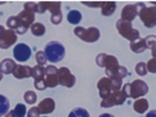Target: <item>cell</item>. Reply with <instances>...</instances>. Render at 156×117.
Listing matches in <instances>:
<instances>
[{
  "label": "cell",
  "instance_id": "obj_37",
  "mask_svg": "<svg viewBox=\"0 0 156 117\" xmlns=\"http://www.w3.org/2000/svg\"><path fill=\"white\" fill-rule=\"evenodd\" d=\"M99 117H115V116L111 115V113H102V115H100Z\"/></svg>",
  "mask_w": 156,
  "mask_h": 117
},
{
  "label": "cell",
  "instance_id": "obj_19",
  "mask_svg": "<svg viewBox=\"0 0 156 117\" xmlns=\"http://www.w3.org/2000/svg\"><path fill=\"white\" fill-rule=\"evenodd\" d=\"M130 50L135 54H142L145 50H147L146 43H145V39H137L136 41L130 43Z\"/></svg>",
  "mask_w": 156,
  "mask_h": 117
},
{
  "label": "cell",
  "instance_id": "obj_3",
  "mask_svg": "<svg viewBox=\"0 0 156 117\" xmlns=\"http://www.w3.org/2000/svg\"><path fill=\"white\" fill-rule=\"evenodd\" d=\"M121 91L126 95V97H131V98L137 100L149 92V86L142 80H134L133 82L122 85Z\"/></svg>",
  "mask_w": 156,
  "mask_h": 117
},
{
  "label": "cell",
  "instance_id": "obj_31",
  "mask_svg": "<svg viewBox=\"0 0 156 117\" xmlns=\"http://www.w3.org/2000/svg\"><path fill=\"white\" fill-rule=\"evenodd\" d=\"M145 43H146V46H147V49H151V51H152V57H155V43H156V39H155V36H149V37H146L145 39Z\"/></svg>",
  "mask_w": 156,
  "mask_h": 117
},
{
  "label": "cell",
  "instance_id": "obj_38",
  "mask_svg": "<svg viewBox=\"0 0 156 117\" xmlns=\"http://www.w3.org/2000/svg\"><path fill=\"white\" fill-rule=\"evenodd\" d=\"M4 30H5V29H4V26H3V25H0V34H2Z\"/></svg>",
  "mask_w": 156,
  "mask_h": 117
},
{
  "label": "cell",
  "instance_id": "obj_9",
  "mask_svg": "<svg viewBox=\"0 0 156 117\" xmlns=\"http://www.w3.org/2000/svg\"><path fill=\"white\" fill-rule=\"evenodd\" d=\"M126 95L122 92L121 90L119 91H112V92L101 100V103L100 106L102 108H109V107H112V106H120V105H124V102L126 101Z\"/></svg>",
  "mask_w": 156,
  "mask_h": 117
},
{
  "label": "cell",
  "instance_id": "obj_12",
  "mask_svg": "<svg viewBox=\"0 0 156 117\" xmlns=\"http://www.w3.org/2000/svg\"><path fill=\"white\" fill-rule=\"evenodd\" d=\"M18 41V35L12 30L5 29L0 34V49H9Z\"/></svg>",
  "mask_w": 156,
  "mask_h": 117
},
{
  "label": "cell",
  "instance_id": "obj_23",
  "mask_svg": "<svg viewBox=\"0 0 156 117\" xmlns=\"http://www.w3.org/2000/svg\"><path fill=\"white\" fill-rule=\"evenodd\" d=\"M31 77L35 81L44 80V77H45V66H39V65H36V66L31 67Z\"/></svg>",
  "mask_w": 156,
  "mask_h": 117
},
{
  "label": "cell",
  "instance_id": "obj_1",
  "mask_svg": "<svg viewBox=\"0 0 156 117\" xmlns=\"http://www.w3.org/2000/svg\"><path fill=\"white\" fill-rule=\"evenodd\" d=\"M96 64L98 66L105 69L106 77H118V79H124L129 75V71L125 66L119 65V61L115 56L108 55V54H99L96 56Z\"/></svg>",
  "mask_w": 156,
  "mask_h": 117
},
{
  "label": "cell",
  "instance_id": "obj_8",
  "mask_svg": "<svg viewBox=\"0 0 156 117\" xmlns=\"http://www.w3.org/2000/svg\"><path fill=\"white\" fill-rule=\"evenodd\" d=\"M74 34L85 43H96L100 39V30L95 26L91 28L76 26L74 29Z\"/></svg>",
  "mask_w": 156,
  "mask_h": 117
},
{
  "label": "cell",
  "instance_id": "obj_33",
  "mask_svg": "<svg viewBox=\"0 0 156 117\" xmlns=\"http://www.w3.org/2000/svg\"><path fill=\"white\" fill-rule=\"evenodd\" d=\"M27 116L28 117H40V112H39V110H37V107H31L28 112H27Z\"/></svg>",
  "mask_w": 156,
  "mask_h": 117
},
{
  "label": "cell",
  "instance_id": "obj_24",
  "mask_svg": "<svg viewBox=\"0 0 156 117\" xmlns=\"http://www.w3.org/2000/svg\"><path fill=\"white\" fill-rule=\"evenodd\" d=\"M30 31L34 36H43L46 31V28H45V25H43L41 22H35L30 26Z\"/></svg>",
  "mask_w": 156,
  "mask_h": 117
},
{
  "label": "cell",
  "instance_id": "obj_18",
  "mask_svg": "<svg viewBox=\"0 0 156 117\" xmlns=\"http://www.w3.org/2000/svg\"><path fill=\"white\" fill-rule=\"evenodd\" d=\"M16 66V62L12 59H4L2 62H0V72L8 75V74H12Z\"/></svg>",
  "mask_w": 156,
  "mask_h": 117
},
{
  "label": "cell",
  "instance_id": "obj_21",
  "mask_svg": "<svg viewBox=\"0 0 156 117\" xmlns=\"http://www.w3.org/2000/svg\"><path fill=\"white\" fill-rule=\"evenodd\" d=\"M100 8H101V15L110 16L116 10V3L115 2H102Z\"/></svg>",
  "mask_w": 156,
  "mask_h": 117
},
{
  "label": "cell",
  "instance_id": "obj_7",
  "mask_svg": "<svg viewBox=\"0 0 156 117\" xmlns=\"http://www.w3.org/2000/svg\"><path fill=\"white\" fill-rule=\"evenodd\" d=\"M137 16L144 22L146 28H155V25H156V8H155V5L145 6V4L141 3L140 8H139Z\"/></svg>",
  "mask_w": 156,
  "mask_h": 117
},
{
  "label": "cell",
  "instance_id": "obj_27",
  "mask_svg": "<svg viewBox=\"0 0 156 117\" xmlns=\"http://www.w3.org/2000/svg\"><path fill=\"white\" fill-rule=\"evenodd\" d=\"M68 117H90V115H89L87 110H85L83 107H76L69 113Z\"/></svg>",
  "mask_w": 156,
  "mask_h": 117
},
{
  "label": "cell",
  "instance_id": "obj_36",
  "mask_svg": "<svg viewBox=\"0 0 156 117\" xmlns=\"http://www.w3.org/2000/svg\"><path fill=\"white\" fill-rule=\"evenodd\" d=\"M146 117H156V111H155V110L149 111V113L146 115Z\"/></svg>",
  "mask_w": 156,
  "mask_h": 117
},
{
  "label": "cell",
  "instance_id": "obj_25",
  "mask_svg": "<svg viewBox=\"0 0 156 117\" xmlns=\"http://www.w3.org/2000/svg\"><path fill=\"white\" fill-rule=\"evenodd\" d=\"M81 12L79 10H70L68 12V21L73 25H77L81 21Z\"/></svg>",
  "mask_w": 156,
  "mask_h": 117
},
{
  "label": "cell",
  "instance_id": "obj_5",
  "mask_svg": "<svg viewBox=\"0 0 156 117\" xmlns=\"http://www.w3.org/2000/svg\"><path fill=\"white\" fill-rule=\"evenodd\" d=\"M35 14H36V3H25L24 9L16 15L19 22L21 24V26L25 29H30V26L34 24L35 20Z\"/></svg>",
  "mask_w": 156,
  "mask_h": 117
},
{
  "label": "cell",
  "instance_id": "obj_35",
  "mask_svg": "<svg viewBox=\"0 0 156 117\" xmlns=\"http://www.w3.org/2000/svg\"><path fill=\"white\" fill-rule=\"evenodd\" d=\"M102 2H83L84 5L90 6V8H100Z\"/></svg>",
  "mask_w": 156,
  "mask_h": 117
},
{
  "label": "cell",
  "instance_id": "obj_2",
  "mask_svg": "<svg viewBox=\"0 0 156 117\" xmlns=\"http://www.w3.org/2000/svg\"><path fill=\"white\" fill-rule=\"evenodd\" d=\"M48 10L51 12L50 21L54 25H59L62 20L61 3L60 2H40V3H36V12L37 14H44V12L48 11Z\"/></svg>",
  "mask_w": 156,
  "mask_h": 117
},
{
  "label": "cell",
  "instance_id": "obj_22",
  "mask_svg": "<svg viewBox=\"0 0 156 117\" xmlns=\"http://www.w3.org/2000/svg\"><path fill=\"white\" fill-rule=\"evenodd\" d=\"M149 108V101L146 98H137L134 102V110L137 113H145Z\"/></svg>",
  "mask_w": 156,
  "mask_h": 117
},
{
  "label": "cell",
  "instance_id": "obj_39",
  "mask_svg": "<svg viewBox=\"0 0 156 117\" xmlns=\"http://www.w3.org/2000/svg\"><path fill=\"white\" fill-rule=\"evenodd\" d=\"M2 79H3V74L0 72V81H2Z\"/></svg>",
  "mask_w": 156,
  "mask_h": 117
},
{
  "label": "cell",
  "instance_id": "obj_28",
  "mask_svg": "<svg viewBox=\"0 0 156 117\" xmlns=\"http://www.w3.org/2000/svg\"><path fill=\"white\" fill-rule=\"evenodd\" d=\"M37 100V95L34 92V91H27L24 94V101L28 103V105H34Z\"/></svg>",
  "mask_w": 156,
  "mask_h": 117
},
{
  "label": "cell",
  "instance_id": "obj_30",
  "mask_svg": "<svg viewBox=\"0 0 156 117\" xmlns=\"http://www.w3.org/2000/svg\"><path fill=\"white\" fill-rule=\"evenodd\" d=\"M135 71L139 76H145L147 74V69H146V64L145 62H139L135 66Z\"/></svg>",
  "mask_w": 156,
  "mask_h": 117
},
{
  "label": "cell",
  "instance_id": "obj_40",
  "mask_svg": "<svg viewBox=\"0 0 156 117\" xmlns=\"http://www.w3.org/2000/svg\"><path fill=\"white\" fill-rule=\"evenodd\" d=\"M40 117H48V116H40Z\"/></svg>",
  "mask_w": 156,
  "mask_h": 117
},
{
  "label": "cell",
  "instance_id": "obj_26",
  "mask_svg": "<svg viewBox=\"0 0 156 117\" xmlns=\"http://www.w3.org/2000/svg\"><path fill=\"white\" fill-rule=\"evenodd\" d=\"M10 108V102L8 100V97H5L4 95H0V117H4Z\"/></svg>",
  "mask_w": 156,
  "mask_h": 117
},
{
  "label": "cell",
  "instance_id": "obj_32",
  "mask_svg": "<svg viewBox=\"0 0 156 117\" xmlns=\"http://www.w3.org/2000/svg\"><path fill=\"white\" fill-rule=\"evenodd\" d=\"M146 69H147V72H151V74L156 72V57H151L149 60V62L146 64Z\"/></svg>",
  "mask_w": 156,
  "mask_h": 117
},
{
  "label": "cell",
  "instance_id": "obj_4",
  "mask_svg": "<svg viewBox=\"0 0 156 117\" xmlns=\"http://www.w3.org/2000/svg\"><path fill=\"white\" fill-rule=\"evenodd\" d=\"M44 54L49 62L55 64L65 57V47L60 41H50L45 46Z\"/></svg>",
  "mask_w": 156,
  "mask_h": 117
},
{
  "label": "cell",
  "instance_id": "obj_13",
  "mask_svg": "<svg viewBox=\"0 0 156 117\" xmlns=\"http://www.w3.org/2000/svg\"><path fill=\"white\" fill-rule=\"evenodd\" d=\"M44 81L46 84V87H51V88H54L59 85L58 84V69L55 67V65H48L45 67Z\"/></svg>",
  "mask_w": 156,
  "mask_h": 117
},
{
  "label": "cell",
  "instance_id": "obj_20",
  "mask_svg": "<svg viewBox=\"0 0 156 117\" xmlns=\"http://www.w3.org/2000/svg\"><path fill=\"white\" fill-rule=\"evenodd\" d=\"M27 112H28L27 106H25L24 103H18L15 108L9 111L4 117H25L27 116Z\"/></svg>",
  "mask_w": 156,
  "mask_h": 117
},
{
  "label": "cell",
  "instance_id": "obj_17",
  "mask_svg": "<svg viewBox=\"0 0 156 117\" xmlns=\"http://www.w3.org/2000/svg\"><path fill=\"white\" fill-rule=\"evenodd\" d=\"M12 75H14L15 79H19V80H23V79H29L31 77V67L30 66H27V65H18L12 71Z\"/></svg>",
  "mask_w": 156,
  "mask_h": 117
},
{
  "label": "cell",
  "instance_id": "obj_6",
  "mask_svg": "<svg viewBox=\"0 0 156 117\" xmlns=\"http://www.w3.org/2000/svg\"><path fill=\"white\" fill-rule=\"evenodd\" d=\"M116 29H118L119 34L124 39L129 40L130 43L136 41L137 39H140V31L133 28L131 22H127V21H124V20L119 19L118 21H116Z\"/></svg>",
  "mask_w": 156,
  "mask_h": 117
},
{
  "label": "cell",
  "instance_id": "obj_29",
  "mask_svg": "<svg viewBox=\"0 0 156 117\" xmlns=\"http://www.w3.org/2000/svg\"><path fill=\"white\" fill-rule=\"evenodd\" d=\"M35 60H36L39 66H44V65H46V62H48L44 51H37L36 55H35Z\"/></svg>",
  "mask_w": 156,
  "mask_h": 117
},
{
  "label": "cell",
  "instance_id": "obj_10",
  "mask_svg": "<svg viewBox=\"0 0 156 117\" xmlns=\"http://www.w3.org/2000/svg\"><path fill=\"white\" fill-rule=\"evenodd\" d=\"M58 84L70 88L76 84V77L68 67H60L58 69Z\"/></svg>",
  "mask_w": 156,
  "mask_h": 117
},
{
  "label": "cell",
  "instance_id": "obj_15",
  "mask_svg": "<svg viewBox=\"0 0 156 117\" xmlns=\"http://www.w3.org/2000/svg\"><path fill=\"white\" fill-rule=\"evenodd\" d=\"M141 3L137 4H129L126 6H124V9L121 10V20L127 21V22H131L136 16H137V12H139V8H140Z\"/></svg>",
  "mask_w": 156,
  "mask_h": 117
},
{
  "label": "cell",
  "instance_id": "obj_14",
  "mask_svg": "<svg viewBox=\"0 0 156 117\" xmlns=\"http://www.w3.org/2000/svg\"><path fill=\"white\" fill-rule=\"evenodd\" d=\"M98 90H99V95H100L101 100L108 97L112 92V91H115L111 80L109 79V77H106V76L105 77H101V79L99 80V82H98Z\"/></svg>",
  "mask_w": 156,
  "mask_h": 117
},
{
  "label": "cell",
  "instance_id": "obj_34",
  "mask_svg": "<svg viewBox=\"0 0 156 117\" xmlns=\"http://www.w3.org/2000/svg\"><path fill=\"white\" fill-rule=\"evenodd\" d=\"M34 86H35V88L39 90V91H44V90L46 88V84H45L44 80H37V81H35Z\"/></svg>",
  "mask_w": 156,
  "mask_h": 117
},
{
  "label": "cell",
  "instance_id": "obj_16",
  "mask_svg": "<svg viewBox=\"0 0 156 117\" xmlns=\"http://www.w3.org/2000/svg\"><path fill=\"white\" fill-rule=\"evenodd\" d=\"M36 107H37L39 112H40V115H49L51 112H54V110H55V101L50 97H46V98L41 100Z\"/></svg>",
  "mask_w": 156,
  "mask_h": 117
},
{
  "label": "cell",
  "instance_id": "obj_11",
  "mask_svg": "<svg viewBox=\"0 0 156 117\" xmlns=\"http://www.w3.org/2000/svg\"><path fill=\"white\" fill-rule=\"evenodd\" d=\"M14 59L19 62H27L31 57V49L27 44H18L14 46V51H12Z\"/></svg>",
  "mask_w": 156,
  "mask_h": 117
}]
</instances>
